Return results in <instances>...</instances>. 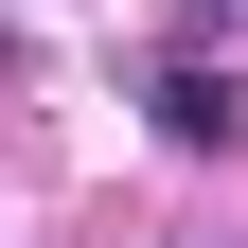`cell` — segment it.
Listing matches in <instances>:
<instances>
[{"label":"cell","mask_w":248,"mask_h":248,"mask_svg":"<svg viewBox=\"0 0 248 248\" xmlns=\"http://www.w3.org/2000/svg\"><path fill=\"white\" fill-rule=\"evenodd\" d=\"M160 142H177V160H231V142H248V89L213 71V53H177V71H160Z\"/></svg>","instance_id":"1"}]
</instances>
